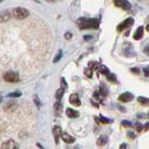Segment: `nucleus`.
Listing matches in <instances>:
<instances>
[{"label":"nucleus","mask_w":149,"mask_h":149,"mask_svg":"<svg viewBox=\"0 0 149 149\" xmlns=\"http://www.w3.org/2000/svg\"><path fill=\"white\" fill-rule=\"evenodd\" d=\"M106 76H107V79H108L109 81H111V83H116V76H115L113 74H110V72H109V74H106Z\"/></svg>","instance_id":"obj_21"},{"label":"nucleus","mask_w":149,"mask_h":149,"mask_svg":"<svg viewBox=\"0 0 149 149\" xmlns=\"http://www.w3.org/2000/svg\"><path fill=\"white\" fill-rule=\"evenodd\" d=\"M99 91H100V93L102 94L104 97L107 96V94H108V91H107V88H106L103 85H101V87H100V90H99Z\"/></svg>","instance_id":"obj_23"},{"label":"nucleus","mask_w":149,"mask_h":149,"mask_svg":"<svg viewBox=\"0 0 149 149\" xmlns=\"http://www.w3.org/2000/svg\"><path fill=\"white\" fill-rule=\"evenodd\" d=\"M127 135H129V138H130V139H134V138H135V134H134L133 132H129V133H127Z\"/></svg>","instance_id":"obj_32"},{"label":"nucleus","mask_w":149,"mask_h":149,"mask_svg":"<svg viewBox=\"0 0 149 149\" xmlns=\"http://www.w3.org/2000/svg\"><path fill=\"white\" fill-rule=\"evenodd\" d=\"M3 79L8 83H17L19 80V74L14 71H7L6 74H3Z\"/></svg>","instance_id":"obj_3"},{"label":"nucleus","mask_w":149,"mask_h":149,"mask_svg":"<svg viewBox=\"0 0 149 149\" xmlns=\"http://www.w3.org/2000/svg\"><path fill=\"white\" fill-rule=\"evenodd\" d=\"M12 15L16 19H24L25 17L29 16V10L26 8H23V7H16L13 9Z\"/></svg>","instance_id":"obj_2"},{"label":"nucleus","mask_w":149,"mask_h":149,"mask_svg":"<svg viewBox=\"0 0 149 149\" xmlns=\"http://www.w3.org/2000/svg\"><path fill=\"white\" fill-rule=\"evenodd\" d=\"M1 1H2V0H0V2H1Z\"/></svg>","instance_id":"obj_40"},{"label":"nucleus","mask_w":149,"mask_h":149,"mask_svg":"<svg viewBox=\"0 0 149 149\" xmlns=\"http://www.w3.org/2000/svg\"><path fill=\"white\" fill-rule=\"evenodd\" d=\"M1 100H2V97H1V96H0V102H1Z\"/></svg>","instance_id":"obj_39"},{"label":"nucleus","mask_w":149,"mask_h":149,"mask_svg":"<svg viewBox=\"0 0 149 149\" xmlns=\"http://www.w3.org/2000/svg\"><path fill=\"white\" fill-rule=\"evenodd\" d=\"M143 130H145V131H148L149 130V123H147L146 125H143Z\"/></svg>","instance_id":"obj_36"},{"label":"nucleus","mask_w":149,"mask_h":149,"mask_svg":"<svg viewBox=\"0 0 149 149\" xmlns=\"http://www.w3.org/2000/svg\"><path fill=\"white\" fill-rule=\"evenodd\" d=\"M71 37H72V35H71L70 32H67V33L64 35V38H65V39H71Z\"/></svg>","instance_id":"obj_31"},{"label":"nucleus","mask_w":149,"mask_h":149,"mask_svg":"<svg viewBox=\"0 0 149 149\" xmlns=\"http://www.w3.org/2000/svg\"><path fill=\"white\" fill-rule=\"evenodd\" d=\"M61 57H62V51H58L57 55H56L55 58H54V62H57V61H60V60H61Z\"/></svg>","instance_id":"obj_28"},{"label":"nucleus","mask_w":149,"mask_h":149,"mask_svg":"<svg viewBox=\"0 0 149 149\" xmlns=\"http://www.w3.org/2000/svg\"><path fill=\"white\" fill-rule=\"evenodd\" d=\"M115 5L123 9H130L131 8V5L129 3L127 0H115Z\"/></svg>","instance_id":"obj_6"},{"label":"nucleus","mask_w":149,"mask_h":149,"mask_svg":"<svg viewBox=\"0 0 149 149\" xmlns=\"http://www.w3.org/2000/svg\"><path fill=\"white\" fill-rule=\"evenodd\" d=\"M54 110H55L56 116H60L62 113V104L60 102H56L55 106H54Z\"/></svg>","instance_id":"obj_14"},{"label":"nucleus","mask_w":149,"mask_h":149,"mask_svg":"<svg viewBox=\"0 0 149 149\" xmlns=\"http://www.w3.org/2000/svg\"><path fill=\"white\" fill-rule=\"evenodd\" d=\"M69 102L72 104V106H76V107H79L80 106V99L77 94H71L70 97H69Z\"/></svg>","instance_id":"obj_8"},{"label":"nucleus","mask_w":149,"mask_h":149,"mask_svg":"<svg viewBox=\"0 0 149 149\" xmlns=\"http://www.w3.org/2000/svg\"><path fill=\"white\" fill-rule=\"evenodd\" d=\"M146 30H147V31H149V25H147V26H146Z\"/></svg>","instance_id":"obj_38"},{"label":"nucleus","mask_w":149,"mask_h":149,"mask_svg":"<svg viewBox=\"0 0 149 149\" xmlns=\"http://www.w3.org/2000/svg\"><path fill=\"white\" fill-rule=\"evenodd\" d=\"M88 68L90 69H92V70H96V69H99V63L97 62H90L88 63Z\"/></svg>","instance_id":"obj_19"},{"label":"nucleus","mask_w":149,"mask_h":149,"mask_svg":"<svg viewBox=\"0 0 149 149\" xmlns=\"http://www.w3.org/2000/svg\"><path fill=\"white\" fill-rule=\"evenodd\" d=\"M99 71H100V74H109V69H108L106 65H100V67H99Z\"/></svg>","instance_id":"obj_18"},{"label":"nucleus","mask_w":149,"mask_h":149,"mask_svg":"<svg viewBox=\"0 0 149 149\" xmlns=\"http://www.w3.org/2000/svg\"><path fill=\"white\" fill-rule=\"evenodd\" d=\"M61 84H62V88H67L68 86H67V83H65V80H64V78H61Z\"/></svg>","instance_id":"obj_30"},{"label":"nucleus","mask_w":149,"mask_h":149,"mask_svg":"<svg viewBox=\"0 0 149 149\" xmlns=\"http://www.w3.org/2000/svg\"><path fill=\"white\" fill-rule=\"evenodd\" d=\"M99 120H100L101 123H103V124H109V123H111V119H108V118H106V117H103V116H100V117H99Z\"/></svg>","instance_id":"obj_20"},{"label":"nucleus","mask_w":149,"mask_h":149,"mask_svg":"<svg viewBox=\"0 0 149 149\" xmlns=\"http://www.w3.org/2000/svg\"><path fill=\"white\" fill-rule=\"evenodd\" d=\"M62 134V130L60 126H54L53 127V135H54V139H55V143H58V139Z\"/></svg>","instance_id":"obj_11"},{"label":"nucleus","mask_w":149,"mask_h":149,"mask_svg":"<svg viewBox=\"0 0 149 149\" xmlns=\"http://www.w3.org/2000/svg\"><path fill=\"white\" fill-rule=\"evenodd\" d=\"M133 24V19H126L123 23H120L118 26H117V31H123V30H125L126 28H129Z\"/></svg>","instance_id":"obj_5"},{"label":"nucleus","mask_w":149,"mask_h":149,"mask_svg":"<svg viewBox=\"0 0 149 149\" xmlns=\"http://www.w3.org/2000/svg\"><path fill=\"white\" fill-rule=\"evenodd\" d=\"M138 101H139V103H141V104H143V106H149V99L148 97L139 96V97H138Z\"/></svg>","instance_id":"obj_17"},{"label":"nucleus","mask_w":149,"mask_h":149,"mask_svg":"<svg viewBox=\"0 0 149 149\" xmlns=\"http://www.w3.org/2000/svg\"><path fill=\"white\" fill-rule=\"evenodd\" d=\"M10 13L8 12V10H2V12H0V23H5V22H7V21H9L10 19Z\"/></svg>","instance_id":"obj_9"},{"label":"nucleus","mask_w":149,"mask_h":149,"mask_svg":"<svg viewBox=\"0 0 149 149\" xmlns=\"http://www.w3.org/2000/svg\"><path fill=\"white\" fill-rule=\"evenodd\" d=\"M61 138H62V140H63L64 142H67V143H74V136H71L70 134H68V133H65V132H62Z\"/></svg>","instance_id":"obj_10"},{"label":"nucleus","mask_w":149,"mask_h":149,"mask_svg":"<svg viewBox=\"0 0 149 149\" xmlns=\"http://www.w3.org/2000/svg\"><path fill=\"white\" fill-rule=\"evenodd\" d=\"M131 71H132L133 74H139V69H138V68H132Z\"/></svg>","instance_id":"obj_33"},{"label":"nucleus","mask_w":149,"mask_h":149,"mask_svg":"<svg viewBox=\"0 0 149 149\" xmlns=\"http://www.w3.org/2000/svg\"><path fill=\"white\" fill-rule=\"evenodd\" d=\"M119 149H127L126 143H122V145H120V147H119Z\"/></svg>","instance_id":"obj_35"},{"label":"nucleus","mask_w":149,"mask_h":149,"mask_svg":"<svg viewBox=\"0 0 149 149\" xmlns=\"http://www.w3.org/2000/svg\"><path fill=\"white\" fill-rule=\"evenodd\" d=\"M21 95H22L21 92H13V93H9L7 96H8V97H19Z\"/></svg>","instance_id":"obj_25"},{"label":"nucleus","mask_w":149,"mask_h":149,"mask_svg":"<svg viewBox=\"0 0 149 149\" xmlns=\"http://www.w3.org/2000/svg\"><path fill=\"white\" fill-rule=\"evenodd\" d=\"M107 141H108L107 135H101V136L99 138V140H97V145H99V146H104V145L107 143Z\"/></svg>","instance_id":"obj_15"},{"label":"nucleus","mask_w":149,"mask_h":149,"mask_svg":"<svg viewBox=\"0 0 149 149\" xmlns=\"http://www.w3.org/2000/svg\"><path fill=\"white\" fill-rule=\"evenodd\" d=\"M1 149H19V143L14 140H7L2 143Z\"/></svg>","instance_id":"obj_4"},{"label":"nucleus","mask_w":149,"mask_h":149,"mask_svg":"<svg viewBox=\"0 0 149 149\" xmlns=\"http://www.w3.org/2000/svg\"><path fill=\"white\" fill-rule=\"evenodd\" d=\"M84 72L86 74V77H88V78H92V76H93V70L92 69H90V68H86L85 70H84Z\"/></svg>","instance_id":"obj_22"},{"label":"nucleus","mask_w":149,"mask_h":149,"mask_svg":"<svg viewBox=\"0 0 149 149\" xmlns=\"http://www.w3.org/2000/svg\"><path fill=\"white\" fill-rule=\"evenodd\" d=\"M15 108H16V103H12V102H10V103H8V104L6 106V110H9V109L13 110V109H15Z\"/></svg>","instance_id":"obj_24"},{"label":"nucleus","mask_w":149,"mask_h":149,"mask_svg":"<svg viewBox=\"0 0 149 149\" xmlns=\"http://www.w3.org/2000/svg\"><path fill=\"white\" fill-rule=\"evenodd\" d=\"M33 100H35V102H36V104H37V107L39 108L41 104H40V101H39V99H38V95H35L33 96Z\"/></svg>","instance_id":"obj_29"},{"label":"nucleus","mask_w":149,"mask_h":149,"mask_svg":"<svg viewBox=\"0 0 149 149\" xmlns=\"http://www.w3.org/2000/svg\"><path fill=\"white\" fill-rule=\"evenodd\" d=\"M143 36V26H139L138 29H136V31H135V33H134V39L135 40H140L141 38Z\"/></svg>","instance_id":"obj_12"},{"label":"nucleus","mask_w":149,"mask_h":149,"mask_svg":"<svg viewBox=\"0 0 149 149\" xmlns=\"http://www.w3.org/2000/svg\"><path fill=\"white\" fill-rule=\"evenodd\" d=\"M118 100H119L120 102H130V101L133 100V95H132L130 92H125V93H123L119 95Z\"/></svg>","instance_id":"obj_7"},{"label":"nucleus","mask_w":149,"mask_h":149,"mask_svg":"<svg viewBox=\"0 0 149 149\" xmlns=\"http://www.w3.org/2000/svg\"><path fill=\"white\" fill-rule=\"evenodd\" d=\"M64 91H65V90H64V88H62V87H61V88H58V90L56 91L55 97H56V100H57V101L62 99V96H63V94H64Z\"/></svg>","instance_id":"obj_16"},{"label":"nucleus","mask_w":149,"mask_h":149,"mask_svg":"<svg viewBox=\"0 0 149 149\" xmlns=\"http://www.w3.org/2000/svg\"><path fill=\"white\" fill-rule=\"evenodd\" d=\"M78 24H79L80 29H97L99 28V19H78Z\"/></svg>","instance_id":"obj_1"},{"label":"nucleus","mask_w":149,"mask_h":149,"mask_svg":"<svg viewBox=\"0 0 149 149\" xmlns=\"http://www.w3.org/2000/svg\"><path fill=\"white\" fill-rule=\"evenodd\" d=\"M65 112H67V116H68V117H70V118H77V117L79 116V112L77 111V110L71 109V108H68Z\"/></svg>","instance_id":"obj_13"},{"label":"nucleus","mask_w":149,"mask_h":149,"mask_svg":"<svg viewBox=\"0 0 149 149\" xmlns=\"http://www.w3.org/2000/svg\"><path fill=\"white\" fill-rule=\"evenodd\" d=\"M143 72H145L146 76H149V68H145L143 69Z\"/></svg>","instance_id":"obj_34"},{"label":"nucleus","mask_w":149,"mask_h":149,"mask_svg":"<svg viewBox=\"0 0 149 149\" xmlns=\"http://www.w3.org/2000/svg\"><path fill=\"white\" fill-rule=\"evenodd\" d=\"M122 125H123L124 127H131V126H132V123H131L130 120H123V122H122Z\"/></svg>","instance_id":"obj_26"},{"label":"nucleus","mask_w":149,"mask_h":149,"mask_svg":"<svg viewBox=\"0 0 149 149\" xmlns=\"http://www.w3.org/2000/svg\"><path fill=\"white\" fill-rule=\"evenodd\" d=\"M135 129H136L138 132H141V131L143 130V125H141L140 123H136V124H135Z\"/></svg>","instance_id":"obj_27"},{"label":"nucleus","mask_w":149,"mask_h":149,"mask_svg":"<svg viewBox=\"0 0 149 149\" xmlns=\"http://www.w3.org/2000/svg\"><path fill=\"white\" fill-rule=\"evenodd\" d=\"M91 36H85V37H84V39H85V40H90V39H91Z\"/></svg>","instance_id":"obj_37"}]
</instances>
